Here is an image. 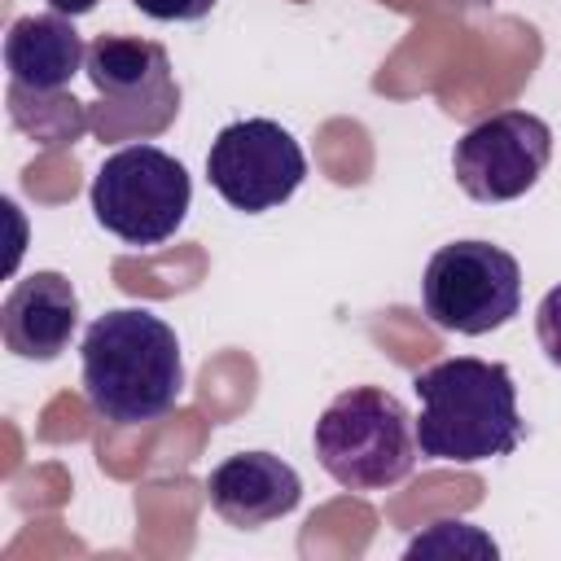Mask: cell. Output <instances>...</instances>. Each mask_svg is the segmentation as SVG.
Wrapping results in <instances>:
<instances>
[{
	"instance_id": "obj_1",
	"label": "cell",
	"mask_w": 561,
	"mask_h": 561,
	"mask_svg": "<svg viewBox=\"0 0 561 561\" xmlns=\"http://www.w3.org/2000/svg\"><path fill=\"white\" fill-rule=\"evenodd\" d=\"M83 394L88 408L114 425H145L175 408L184 390V359L175 329L145 311L118 307L83 333Z\"/></svg>"
},
{
	"instance_id": "obj_2",
	"label": "cell",
	"mask_w": 561,
	"mask_h": 561,
	"mask_svg": "<svg viewBox=\"0 0 561 561\" xmlns=\"http://www.w3.org/2000/svg\"><path fill=\"white\" fill-rule=\"evenodd\" d=\"M412 390L421 394L416 451L430 460L451 465H478L508 456L526 425L517 412V386L513 373L495 359L456 355L412 377Z\"/></svg>"
},
{
	"instance_id": "obj_3",
	"label": "cell",
	"mask_w": 561,
	"mask_h": 561,
	"mask_svg": "<svg viewBox=\"0 0 561 561\" xmlns=\"http://www.w3.org/2000/svg\"><path fill=\"white\" fill-rule=\"evenodd\" d=\"M316 460L346 491H386L416 465V430L399 394L381 386L342 390L316 421Z\"/></svg>"
},
{
	"instance_id": "obj_4",
	"label": "cell",
	"mask_w": 561,
	"mask_h": 561,
	"mask_svg": "<svg viewBox=\"0 0 561 561\" xmlns=\"http://www.w3.org/2000/svg\"><path fill=\"white\" fill-rule=\"evenodd\" d=\"M96 105L88 110L96 140H149L180 114V83L162 44L140 35H96L83 61Z\"/></svg>"
},
{
	"instance_id": "obj_5",
	"label": "cell",
	"mask_w": 561,
	"mask_h": 561,
	"mask_svg": "<svg viewBox=\"0 0 561 561\" xmlns=\"http://www.w3.org/2000/svg\"><path fill=\"white\" fill-rule=\"evenodd\" d=\"M193 202L184 162L158 145H127L110 153L92 180V215L127 245H158L175 237Z\"/></svg>"
},
{
	"instance_id": "obj_6",
	"label": "cell",
	"mask_w": 561,
	"mask_h": 561,
	"mask_svg": "<svg viewBox=\"0 0 561 561\" xmlns=\"http://www.w3.org/2000/svg\"><path fill=\"white\" fill-rule=\"evenodd\" d=\"M421 302L438 329L482 337L522 311V267L491 241H451L425 263Z\"/></svg>"
},
{
	"instance_id": "obj_7",
	"label": "cell",
	"mask_w": 561,
	"mask_h": 561,
	"mask_svg": "<svg viewBox=\"0 0 561 561\" xmlns=\"http://www.w3.org/2000/svg\"><path fill=\"white\" fill-rule=\"evenodd\" d=\"M307 175L302 145L272 118L228 123L206 153L210 188L241 215H263L298 193Z\"/></svg>"
},
{
	"instance_id": "obj_8",
	"label": "cell",
	"mask_w": 561,
	"mask_h": 561,
	"mask_svg": "<svg viewBox=\"0 0 561 561\" xmlns=\"http://www.w3.org/2000/svg\"><path fill=\"white\" fill-rule=\"evenodd\" d=\"M548 158H552V127L539 114L500 110L473 123L456 140L451 171H456V184L473 202L495 206V202H513L526 188H535Z\"/></svg>"
},
{
	"instance_id": "obj_9",
	"label": "cell",
	"mask_w": 561,
	"mask_h": 561,
	"mask_svg": "<svg viewBox=\"0 0 561 561\" xmlns=\"http://www.w3.org/2000/svg\"><path fill=\"white\" fill-rule=\"evenodd\" d=\"M210 508L237 526V530H259L285 513L298 508L302 500V478L294 465H285L272 451H237L219 460L206 478Z\"/></svg>"
},
{
	"instance_id": "obj_10",
	"label": "cell",
	"mask_w": 561,
	"mask_h": 561,
	"mask_svg": "<svg viewBox=\"0 0 561 561\" xmlns=\"http://www.w3.org/2000/svg\"><path fill=\"white\" fill-rule=\"evenodd\" d=\"M79 324V294L61 272L22 276L0 302V333L18 359H57Z\"/></svg>"
},
{
	"instance_id": "obj_11",
	"label": "cell",
	"mask_w": 561,
	"mask_h": 561,
	"mask_svg": "<svg viewBox=\"0 0 561 561\" xmlns=\"http://www.w3.org/2000/svg\"><path fill=\"white\" fill-rule=\"evenodd\" d=\"M88 61V44L66 13H26L4 35L9 83L31 92H61Z\"/></svg>"
},
{
	"instance_id": "obj_12",
	"label": "cell",
	"mask_w": 561,
	"mask_h": 561,
	"mask_svg": "<svg viewBox=\"0 0 561 561\" xmlns=\"http://www.w3.org/2000/svg\"><path fill=\"white\" fill-rule=\"evenodd\" d=\"M9 118H13L18 131H26L44 149L70 145L83 131H92L88 110L75 96H66V92H31L22 83H9Z\"/></svg>"
},
{
	"instance_id": "obj_13",
	"label": "cell",
	"mask_w": 561,
	"mask_h": 561,
	"mask_svg": "<svg viewBox=\"0 0 561 561\" xmlns=\"http://www.w3.org/2000/svg\"><path fill=\"white\" fill-rule=\"evenodd\" d=\"M535 333H539L543 355L561 368V285L543 294V302H539V311H535Z\"/></svg>"
},
{
	"instance_id": "obj_14",
	"label": "cell",
	"mask_w": 561,
	"mask_h": 561,
	"mask_svg": "<svg viewBox=\"0 0 561 561\" xmlns=\"http://www.w3.org/2000/svg\"><path fill=\"white\" fill-rule=\"evenodd\" d=\"M153 22H202L219 0H131Z\"/></svg>"
},
{
	"instance_id": "obj_15",
	"label": "cell",
	"mask_w": 561,
	"mask_h": 561,
	"mask_svg": "<svg viewBox=\"0 0 561 561\" xmlns=\"http://www.w3.org/2000/svg\"><path fill=\"white\" fill-rule=\"evenodd\" d=\"M48 4H53V13H66V18H83L96 9V0H48Z\"/></svg>"
}]
</instances>
